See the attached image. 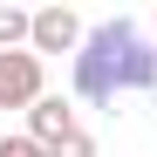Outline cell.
<instances>
[{
    "label": "cell",
    "mask_w": 157,
    "mask_h": 157,
    "mask_svg": "<svg viewBox=\"0 0 157 157\" xmlns=\"http://www.w3.org/2000/svg\"><path fill=\"white\" fill-rule=\"evenodd\" d=\"M82 41H89V34H82V21H75L68 7H41V14H34V41H28L34 55H75Z\"/></svg>",
    "instance_id": "cell-3"
},
{
    "label": "cell",
    "mask_w": 157,
    "mask_h": 157,
    "mask_svg": "<svg viewBox=\"0 0 157 157\" xmlns=\"http://www.w3.org/2000/svg\"><path fill=\"white\" fill-rule=\"evenodd\" d=\"M75 130H82V123H75V109H68V96H41L34 109H28V137H34L41 150H55L62 137H75Z\"/></svg>",
    "instance_id": "cell-4"
},
{
    "label": "cell",
    "mask_w": 157,
    "mask_h": 157,
    "mask_svg": "<svg viewBox=\"0 0 157 157\" xmlns=\"http://www.w3.org/2000/svg\"><path fill=\"white\" fill-rule=\"evenodd\" d=\"M28 41H34V14L0 7V55H14V48H28Z\"/></svg>",
    "instance_id": "cell-5"
},
{
    "label": "cell",
    "mask_w": 157,
    "mask_h": 157,
    "mask_svg": "<svg viewBox=\"0 0 157 157\" xmlns=\"http://www.w3.org/2000/svg\"><path fill=\"white\" fill-rule=\"evenodd\" d=\"M0 157H48L34 137H0Z\"/></svg>",
    "instance_id": "cell-7"
},
{
    "label": "cell",
    "mask_w": 157,
    "mask_h": 157,
    "mask_svg": "<svg viewBox=\"0 0 157 157\" xmlns=\"http://www.w3.org/2000/svg\"><path fill=\"white\" fill-rule=\"evenodd\" d=\"M41 96H48V75H41V55H34V48L0 55V109H34Z\"/></svg>",
    "instance_id": "cell-2"
},
{
    "label": "cell",
    "mask_w": 157,
    "mask_h": 157,
    "mask_svg": "<svg viewBox=\"0 0 157 157\" xmlns=\"http://www.w3.org/2000/svg\"><path fill=\"white\" fill-rule=\"evenodd\" d=\"M157 89V48L144 41V28L130 14L89 28V41L75 48V96L82 102H116V96H137Z\"/></svg>",
    "instance_id": "cell-1"
},
{
    "label": "cell",
    "mask_w": 157,
    "mask_h": 157,
    "mask_svg": "<svg viewBox=\"0 0 157 157\" xmlns=\"http://www.w3.org/2000/svg\"><path fill=\"white\" fill-rule=\"evenodd\" d=\"M48 157H96V137H89V130H75V137H62Z\"/></svg>",
    "instance_id": "cell-6"
}]
</instances>
